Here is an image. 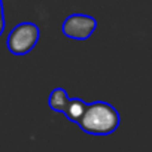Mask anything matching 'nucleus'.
I'll return each mask as SVG.
<instances>
[{
	"mask_svg": "<svg viewBox=\"0 0 152 152\" xmlns=\"http://www.w3.org/2000/svg\"><path fill=\"white\" fill-rule=\"evenodd\" d=\"M85 107H87V102H84L79 97H72V99H69V103H67V107L64 110V115H66V118L69 121L78 124V121L81 119V116L85 112Z\"/></svg>",
	"mask_w": 152,
	"mask_h": 152,
	"instance_id": "39448f33",
	"label": "nucleus"
},
{
	"mask_svg": "<svg viewBox=\"0 0 152 152\" xmlns=\"http://www.w3.org/2000/svg\"><path fill=\"white\" fill-rule=\"evenodd\" d=\"M63 34L73 40H87L97 30V20L87 14H72L63 21Z\"/></svg>",
	"mask_w": 152,
	"mask_h": 152,
	"instance_id": "7ed1b4c3",
	"label": "nucleus"
},
{
	"mask_svg": "<svg viewBox=\"0 0 152 152\" xmlns=\"http://www.w3.org/2000/svg\"><path fill=\"white\" fill-rule=\"evenodd\" d=\"M121 124L119 112L107 102H93L87 103L85 112L78 121L82 131L93 136H107L118 130Z\"/></svg>",
	"mask_w": 152,
	"mask_h": 152,
	"instance_id": "f257e3e1",
	"label": "nucleus"
},
{
	"mask_svg": "<svg viewBox=\"0 0 152 152\" xmlns=\"http://www.w3.org/2000/svg\"><path fill=\"white\" fill-rule=\"evenodd\" d=\"M40 39V28L34 23H20L6 39V48L14 55H26L34 49Z\"/></svg>",
	"mask_w": 152,
	"mask_h": 152,
	"instance_id": "f03ea898",
	"label": "nucleus"
},
{
	"mask_svg": "<svg viewBox=\"0 0 152 152\" xmlns=\"http://www.w3.org/2000/svg\"><path fill=\"white\" fill-rule=\"evenodd\" d=\"M5 27H6V21H5V12H3V5L0 0V36L5 33Z\"/></svg>",
	"mask_w": 152,
	"mask_h": 152,
	"instance_id": "423d86ee",
	"label": "nucleus"
},
{
	"mask_svg": "<svg viewBox=\"0 0 152 152\" xmlns=\"http://www.w3.org/2000/svg\"><path fill=\"white\" fill-rule=\"evenodd\" d=\"M69 94L64 88L61 87H57L51 91L49 94V99H48V104L49 107L54 110V112H60V113H64L66 107H67V103H69Z\"/></svg>",
	"mask_w": 152,
	"mask_h": 152,
	"instance_id": "20e7f679",
	"label": "nucleus"
}]
</instances>
